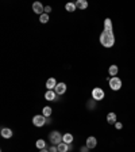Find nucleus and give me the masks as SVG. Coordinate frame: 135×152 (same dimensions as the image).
Wrapping results in <instances>:
<instances>
[{
	"label": "nucleus",
	"instance_id": "obj_1",
	"mask_svg": "<svg viewBox=\"0 0 135 152\" xmlns=\"http://www.w3.org/2000/svg\"><path fill=\"white\" fill-rule=\"evenodd\" d=\"M100 44L104 48H112L113 44H115V34H113V31L103 30V33L100 34Z\"/></svg>",
	"mask_w": 135,
	"mask_h": 152
},
{
	"label": "nucleus",
	"instance_id": "obj_2",
	"mask_svg": "<svg viewBox=\"0 0 135 152\" xmlns=\"http://www.w3.org/2000/svg\"><path fill=\"white\" fill-rule=\"evenodd\" d=\"M49 140H50L51 145H58L62 142V136H61V133L58 130H53V132L49 134Z\"/></svg>",
	"mask_w": 135,
	"mask_h": 152
},
{
	"label": "nucleus",
	"instance_id": "obj_3",
	"mask_svg": "<svg viewBox=\"0 0 135 152\" xmlns=\"http://www.w3.org/2000/svg\"><path fill=\"white\" fill-rule=\"evenodd\" d=\"M108 84H110V87H111L112 91H119V90L122 88V80H120L118 76H115V77H110Z\"/></svg>",
	"mask_w": 135,
	"mask_h": 152
},
{
	"label": "nucleus",
	"instance_id": "obj_4",
	"mask_svg": "<svg viewBox=\"0 0 135 152\" xmlns=\"http://www.w3.org/2000/svg\"><path fill=\"white\" fill-rule=\"evenodd\" d=\"M104 96H105V94H104V90L100 88V87H95L93 90H92V99L96 102L101 101V99H104Z\"/></svg>",
	"mask_w": 135,
	"mask_h": 152
},
{
	"label": "nucleus",
	"instance_id": "obj_5",
	"mask_svg": "<svg viewBox=\"0 0 135 152\" xmlns=\"http://www.w3.org/2000/svg\"><path fill=\"white\" fill-rule=\"evenodd\" d=\"M32 124H34V126H38V128L43 126V125H46V117L41 115V114L34 115V117H32Z\"/></svg>",
	"mask_w": 135,
	"mask_h": 152
},
{
	"label": "nucleus",
	"instance_id": "obj_6",
	"mask_svg": "<svg viewBox=\"0 0 135 152\" xmlns=\"http://www.w3.org/2000/svg\"><path fill=\"white\" fill-rule=\"evenodd\" d=\"M32 11H34L35 14H38V15L41 16L42 14H45V12H43V11H45V7L42 6L41 1H35V3L32 4Z\"/></svg>",
	"mask_w": 135,
	"mask_h": 152
},
{
	"label": "nucleus",
	"instance_id": "obj_7",
	"mask_svg": "<svg viewBox=\"0 0 135 152\" xmlns=\"http://www.w3.org/2000/svg\"><path fill=\"white\" fill-rule=\"evenodd\" d=\"M54 91H56L57 95L65 94V92H66V84H65V83H58V84H57V87L54 88Z\"/></svg>",
	"mask_w": 135,
	"mask_h": 152
},
{
	"label": "nucleus",
	"instance_id": "obj_8",
	"mask_svg": "<svg viewBox=\"0 0 135 152\" xmlns=\"http://www.w3.org/2000/svg\"><path fill=\"white\" fill-rule=\"evenodd\" d=\"M96 145H97V139H96L95 136H89L88 139H87V147H88L89 149H92Z\"/></svg>",
	"mask_w": 135,
	"mask_h": 152
},
{
	"label": "nucleus",
	"instance_id": "obj_9",
	"mask_svg": "<svg viewBox=\"0 0 135 152\" xmlns=\"http://www.w3.org/2000/svg\"><path fill=\"white\" fill-rule=\"evenodd\" d=\"M0 133H1V136L4 137V139H11L12 137V130L9 129V128H1V130H0Z\"/></svg>",
	"mask_w": 135,
	"mask_h": 152
},
{
	"label": "nucleus",
	"instance_id": "obj_10",
	"mask_svg": "<svg viewBox=\"0 0 135 152\" xmlns=\"http://www.w3.org/2000/svg\"><path fill=\"white\" fill-rule=\"evenodd\" d=\"M104 30H107V31H113V25H112V20H111L110 18L104 19Z\"/></svg>",
	"mask_w": 135,
	"mask_h": 152
},
{
	"label": "nucleus",
	"instance_id": "obj_11",
	"mask_svg": "<svg viewBox=\"0 0 135 152\" xmlns=\"http://www.w3.org/2000/svg\"><path fill=\"white\" fill-rule=\"evenodd\" d=\"M57 84H58V83L56 82V79H54V77H50V79H47V82H46V88L54 90L57 87Z\"/></svg>",
	"mask_w": 135,
	"mask_h": 152
},
{
	"label": "nucleus",
	"instance_id": "obj_12",
	"mask_svg": "<svg viewBox=\"0 0 135 152\" xmlns=\"http://www.w3.org/2000/svg\"><path fill=\"white\" fill-rule=\"evenodd\" d=\"M118 72H119V68H118V65H115V64L110 65V68H108V73H110V76L115 77V76H118Z\"/></svg>",
	"mask_w": 135,
	"mask_h": 152
},
{
	"label": "nucleus",
	"instance_id": "obj_13",
	"mask_svg": "<svg viewBox=\"0 0 135 152\" xmlns=\"http://www.w3.org/2000/svg\"><path fill=\"white\" fill-rule=\"evenodd\" d=\"M107 122H108V124H112V125H115V122H118L116 113H108V114H107Z\"/></svg>",
	"mask_w": 135,
	"mask_h": 152
},
{
	"label": "nucleus",
	"instance_id": "obj_14",
	"mask_svg": "<svg viewBox=\"0 0 135 152\" xmlns=\"http://www.w3.org/2000/svg\"><path fill=\"white\" fill-rule=\"evenodd\" d=\"M56 91L54 90H47L46 94H45V98L47 99V101H56Z\"/></svg>",
	"mask_w": 135,
	"mask_h": 152
},
{
	"label": "nucleus",
	"instance_id": "obj_15",
	"mask_svg": "<svg viewBox=\"0 0 135 152\" xmlns=\"http://www.w3.org/2000/svg\"><path fill=\"white\" fill-rule=\"evenodd\" d=\"M76 7L80 10L88 8V1H87V0H77V1H76Z\"/></svg>",
	"mask_w": 135,
	"mask_h": 152
},
{
	"label": "nucleus",
	"instance_id": "obj_16",
	"mask_svg": "<svg viewBox=\"0 0 135 152\" xmlns=\"http://www.w3.org/2000/svg\"><path fill=\"white\" fill-rule=\"evenodd\" d=\"M57 148H58V152H68L70 149V147H69V144H66V142H61V144H58L57 145Z\"/></svg>",
	"mask_w": 135,
	"mask_h": 152
},
{
	"label": "nucleus",
	"instance_id": "obj_17",
	"mask_svg": "<svg viewBox=\"0 0 135 152\" xmlns=\"http://www.w3.org/2000/svg\"><path fill=\"white\" fill-rule=\"evenodd\" d=\"M62 141L66 142V144H72L73 142V134L72 133H65L62 136Z\"/></svg>",
	"mask_w": 135,
	"mask_h": 152
},
{
	"label": "nucleus",
	"instance_id": "obj_18",
	"mask_svg": "<svg viewBox=\"0 0 135 152\" xmlns=\"http://www.w3.org/2000/svg\"><path fill=\"white\" fill-rule=\"evenodd\" d=\"M76 3H66L65 4V10L68 11V12H74L76 11Z\"/></svg>",
	"mask_w": 135,
	"mask_h": 152
},
{
	"label": "nucleus",
	"instance_id": "obj_19",
	"mask_svg": "<svg viewBox=\"0 0 135 152\" xmlns=\"http://www.w3.org/2000/svg\"><path fill=\"white\" fill-rule=\"evenodd\" d=\"M51 111H53V109L50 107V106H45L43 110H42V115H45V117H50L51 115Z\"/></svg>",
	"mask_w": 135,
	"mask_h": 152
},
{
	"label": "nucleus",
	"instance_id": "obj_20",
	"mask_svg": "<svg viewBox=\"0 0 135 152\" xmlns=\"http://www.w3.org/2000/svg\"><path fill=\"white\" fill-rule=\"evenodd\" d=\"M35 145H37V148L41 151V149H45V148H46V142H45V140L39 139V140L37 141V144H35Z\"/></svg>",
	"mask_w": 135,
	"mask_h": 152
},
{
	"label": "nucleus",
	"instance_id": "obj_21",
	"mask_svg": "<svg viewBox=\"0 0 135 152\" xmlns=\"http://www.w3.org/2000/svg\"><path fill=\"white\" fill-rule=\"evenodd\" d=\"M39 22L43 23V25L49 22V14H42V15L39 16Z\"/></svg>",
	"mask_w": 135,
	"mask_h": 152
},
{
	"label": "nucleus",
	"instance_id": "obj_22",
	"mask_svg": "<svg viewBox=\"0 0 135 152\" xmlns=\"http://www.w3.org/2000/svg\"><path fill=\"white\" fill-rule=\"evenodd\" d=\"M115 128H116V129H122V128H123V124L118 121V122H115Z\"/></svg>",
	"mask_w": 135,
	"mask_h": 152
},
{
	"label": "nucleus",
	"instance_id": "obj_23",
	"mask_svg": "<svg viewBox=\"0 0 135 152\" xmlns=\"http://www.w3.org/2000/svg\"><path fill=\"white\" fill-rule=\"evenodd\" d=\"M49 151H50V152H58V148H57V145H51Z\"/></svg>",
	"mask_w": 135,
	"mask_h": 152
},
{
	"label": "nucleus",
	"instance_id": "obj_24",
	"mask_svg": "<svg viewBox=\"0 0 135 152\" xmlns=\"http://www.w3.org/2000/svg\"><path fill=\"white\" fill-rule=\"evenodd\" d=\"M50 12H51V7L50 6L45 7V14H50Z\"/></svg>",
	"mask_w": 135,
	"mask_h": 152
},
{
	"label": "nucleus",
	"instance_id": "obj_25",
	"mask_svg": "<svg viewBox=\"0 0 135 152\" xmlns=\"http://www.w3.org/2000/svg\"><path fill=\"white\" fill-rule=\"evenodd\" d=\"M88 151H89V148H88L87 145H85V147H81V148H80V152H88Z\"/></svg>",
	"mask_w": 135,
	"mask_h": 152
},
{
	"label": "nucleus",
	"instance_id": "obj_26",
	"mask_svg": "<svg viewBox=\"0 0 135 152\" xmlns=\"http://www.w3.org/2000/svg\"><path fill=\"white\" fill-rule=\"evenodd\" d=\"M50 122H51V120H50L49 117H47V118H46V124H50Z\"/></svg>",
	"mask_w": 135,
	"mask_h": 152
},
{
	"label": "nucleus",
	"instance_id": "obj_27",
	"mask_svg": "<svg viewBox=\"0 0 135 152\" xmlns=\"http://www.w3.org/2000/svg\"><path fill=\"white\" fill-rule=\"evenodd\" d=\"M41 152H50V151H47V149L45 148V149H41Z\"/></svg>",
	"mask_w": 135,
	"mask_h": 152
}]
</instances>
